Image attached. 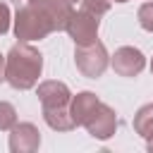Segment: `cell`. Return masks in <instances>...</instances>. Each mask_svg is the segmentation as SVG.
Here are the masks:
<instances>
[{"instance_id":"obj_1","label":"cell","mask_w":153,"mask_h":153,"mask_svg":"<svg viewBox=\"0 0 153 153\" xmlns=\"http://www.w3.org/2000/svg\"><path fill=\"white\" fill-rule=\"evenodd\" d=\"M38 74H41V55L29 45L12 48L7 57V69H5V76L10 79V84L17 88H29L38 79Z\"/></svg>"},{"instance_id":"obj_2","label":"cell","mask_w":153,"mask_h":153,"mask_svg":"<svg viewBox=\"0 0 153 153\" xmlns=\"http://www.w3.org/2000/svg\"><path fill=\"white\" fill-rule=\"evenodd\" d=\"M14 29H17L19 38L33 41V38H43L45 33H50L55 29V24L45 10H41V7L36 10L33 5H29V7H22L17 12V26Z\"/></svg>"},{"instance_id":"obj_3","label":"cell","mask_w":153,"mask_h":153,"mask_svg":"<svg viewBox=\"0 0 153 153\" xmlns=\"http://www.w3.org/2000/svg\"><path fill=\"white\" fill-rule=\"evenodd\" d=\"M67 29L74 36V41L79 45H91L96 41V31H98V17L84 12V14H72L67 19Z\"/></svg>"},{"instance_id":"obj_4","label":"cell","mask_w":153,"mask_h":153,"mask_svg":"<svg viewBox=\"0 0 153 153\" xmlns=\"http://www.w3.org/2000/svg\"><path fill=\"white\" fill-rule=\"evenodd\" d=\"M76 62H79V67L86 72V74H91V76H98L100 72H103V67H105V50H103V45L100 43H91V50L86 53V50H79V55H76Z\"/></svg>"},{"instance_id":"obj_5","label":"cell","mask_w":153,"mask_h":153,"mask_svg":"<svg viewBox=\"0 0 153 153\" xmlns=\"http://www.w3.org/2000/svg\"><path fill=\"white\" fill-rule=\"evenodd\" d=\"M115 69L120 72V74H136V72H141V67H143V55L139 53V50H134V48H122V50H117V55H115Z\"/></svg>"},{"instance_id":"obj_6","label":"cell","mask_w":153,"mask_h":153,"mask_svg":"<svg viewBox=\"0 0 153 153\" xmlns=\"http://www.w3.org/2000/svg\"><path fill=\"white\" fill-rule=\"evenodd\" d=\"M139 19H141V26L143 29L153 31V2H148V5H143L139 10Z\"/></svg>"},{"instance_id":"obj_7","label":"cell","mask_w":153,"mask_h":153,"mask_svg":"<svg viewBox=\"0 0 153 153\" xmlns=\"http://www.w3.org/2000/svg\"><path fill=\"white\" fill-rule=\"evenodd\" d=\"M14 122V117H12V108L7 105V103H0V127H10Z\"/></svg>"},{"instance_id":"obj_8","label":"cell","mask_w":153,"mask_h":153,"mask_svg":"<svg viewBox=\"0 0 153 153\" xmlns=\"http://www.w3.org/2000/svg\"><path fill=\"white\" fill-rule=\"evenodd\" d=\"M84 7H86L88 12H96V14H98V12H105V10H108V0H86Z\"/></svg>"},{"instance_id":"obj_9","label":"cell","mask_w":153,"mask_h":153,"mask_svg":"<svg viewBox=\"0 0 153 153\" xmlns=\"http://www.w3.org/2000/svg\"><path fill=\"white\" fill-rule=\"evenodd\" d=\"M7 26H10V10L7 5H0V33L7 31Z\"/></svg>"},{"instance_id":"obj_10","label":"cell","mask_w":153,"mask_h":153,"mask_svg":"<svg viewBox=\"0 0 153 153\" xmlns=\"http://www.w3.org/2000/svg\"><path fill=\"white\" fill-rule=\"evenodd\" d=\"M2 74H5V72H2V55H0V79H2Z\"/></svg>"}]
</instances>
